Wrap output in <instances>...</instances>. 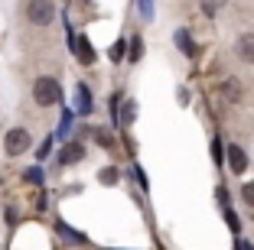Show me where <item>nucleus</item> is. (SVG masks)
<instances>
[{
	"label": "nucleus",
	"mask_w": 254,
	"mask_h": 250,
	"mask_svg": "<svg viewBox=\"0 0 254 250\" xmlns=\"http://www.w3.org/2000/svg\"><path fill=\"white\" fill-rule=\"evenodd\" d=\"M228 166H232V172H245L248 166V156L241 147H228Z\"/></svg>",
	"instance_id": "obj_6"
},
{
	"label": "nucleus",
	"mask_w": 254,
	"mask_h": 250,
	"mask_svg": "<svg viewBox=\"0 0 254 250\" xmlns=\"http://www.w3.org/2000/svg\"><path fill=\"white\" fill-rule=\"evenodd\" d=\"M72 52L78 55V62H82V65H91V62H95V49H91V43L85 36H75L72 39Z\"/></svg>",
	"instance_id": "obj_4"
},
{
	"label": "nucleus",
	"mask_w": 254,
	"mask_h": 250,
	"mask_svg": "<svg viewBox=\"0 0 254 250\" xmlns=\"http://www.w3.org/2000/svg\"><path fill=\"white\" fill-rule=\"evenodd\" d=\"M225 98L228 101H238V81H225Z\"/></svg>",
	"instance_id": "obj_12"
},
{
	"label": "nucleus",
	"mask_w": 254,
	"mask_h": 250,
	"mask_svg": "<svg viewBox=\"0 0 254 250\" xmlns=\"http://www.w3.org/2000/svg\"><path fill=\"white\" fill-rule=\"evenodd\" d=\"M101 182H105V185H114V182H118V169H105V172H101Z\"/></svg>",
	"instance_id": "obj_17"
},
{
	"label": "nucleus",
	"mask_w": 254,
	"mask_h": 250,
	"mask_svg": "<svg viewBox=\"0 0 254 250\" xmlns=\"http://www.w3.org/2000/svg\"><path fill=\"white\" fill-rule=\"evenodd\" d=\"M33 101L39 104V107H53V104L62 101V85L56 78H49V75H43V78L33 81Z\"/></svg>",
	"instance_id": "obj_1"
},
{
	"label": "nucleus",
	"mask_w": 254,
	"mask_h": 250,
	"mask_svg": "<svg viewBox=\"0 0 254 250\" xmlns=\"http://www.w3.org/2000/svg\"><path fill=\"white\" fill-rule=\"evenodd\" d=\"M26 20L33 26H49L56 20V3L53 0H30L26 3Z\"/></svg>",
	"instance_id": "obj_2"
},
{
	"label": "nucleus",
	"mask_w": 254,
	"mask_h": 250,
	"mask_svg": "<svg viewBox=\"0 0 254 250\" xmlns=\"http://www.w3.org/2000/svg\"><path fill=\"white\" fill-rule=\"evenodd\" d=\"M59 234H62V237H68V241H75V244H82V234H75V231H68L65 224H59Z\"/></svg>",
	"instance_id": "obj_16"
},
{
	"label": "nucleus",
	"mask_w": 254,
	"mask_h": 250,
	"mask_svg": "<svg viewBox=\"0 0 254 250\" xmlns=\"http://www.w3.org/2000/svg\"><path fill=\"white\" fill-rule=\"evenodd\" d=\"M108 55H111L114 62H121V59H124V43H121V39H118V43L111 46V52H108Z\"/></svg>",
	"instance_id": "obj_13"
},
{
	"label": "nucleus",
	"mask_w": 254,
	"mask_h": 250,
	"mask_svg": "<svg viewBox=\"0 0 254 250\" xmlns=\"http://www.w3.org/2000/svg\"><path fill=\"white\" fill-rule=\"evenodd\" d=\"M75 110H78V114H91V95H88V85H78V88H75Z\"/></svg>",
	"instance_id": "obj_7"
},
{
	"label": "nucleus",
	"mask_w": 254,
	"mask_h": 250,
	"mask_svg": "<svg viewBox=\"0 0 254 250\" xmlns=\"http://www.w3.org/2000/svg\"><path fill=\"white\" fill-rule=\"evenodd\" d=\"M134 172H137V182H140V185H143V189H147V176H143V169H140V166H137V169H134Z\"/></svg>",
	"instance_id": "obj_23"
},
{
	"label": "nucleus",
	"mask_w": 254,
	"mask_h": 250,
	"mask_svg": "<svg viewBox=\"0 0 254 250\" xmlns=\"http://www.w3.org/2000/svg\"><path fill=\"white\" fill-rule=\"evenodd\" d=\"M238 55H241L245 62H254V33L238 36Z\"/></svg>",
	"instance_id": "obj_8"
},
{
	"label": "nucleus",
	"mask_w": 254,
	"mask_h": 250,
	"mask_svg": "<svg viewBox=\"0 0 254 250\" xmlns=\"http://www.w3.org/2000/svg\"><path fill=\"white\" fill-rule=\"evenodd\" d=\"M85 159V147L82 143H65L59 153V166H72V162H82Z\"/></svg>",
	"instance_id": "obj_5"
},
{
	"label": "nucleus",
	"mask_w": 254,
	"mask_h": 250,
	"mask_svg": "<svg viewBox=\"0 0 254 250\" xmlns=\"http://www.w3.org/2000/svg\"><path fill=\"white\" fill-rule=\"evenodd\" d=\"M225 218H228V228H232V231L241 228V224H238V214H235V211H228V208H225Z\"/></svg>",
	"instance_id": "obj_19"
},
{
	"label": "nucleus",
	"mask_w": 254,
	"mask_h": 250,
	"mask_svg": "<svg viewBox=\"0 0 254 250\" xmlns=\"http://www.w3.org/2000/svg\"><path fill=\"white\" fill-rule=\"evenodd\" d=\"M26 182H43V169H39V166L26 169Z\"/></svg>",
	"instance_id": "obj_15"
},
{
	"label": "nucleus",
	"mask_w": 254,
	"mask_h": 250,
	"mask_svg": "<svg viewBox=\"0 0 254 250\" xmlns=\"http://www.w3.org/2000/svg\"><path fill=\"white\" fill-rule=\"evenodd\" d=\"M30 147H33V137H30L26 127H13V130H7V137H3V150H7V156H23Z\"/></svg>",
	"instance_id": "obj_3"
},
{
	"label": "nucleus",
	"mask_w": 254,
	"mask_h": 250,
	"mask_svg": "<svg viewBox=\"0 0 254 250\" xmlns=\"http://www.w3.org/2000/svg\"><path fill=\"white\" fill-rule=\"evenodd\" d=\"M134 117H137V104H134V101H127L124 110H121V124H134Z\"/></svg>",
	"instance_id": "obj_10"
},
{
	"label": "nucleus",
	"mask_w": 254,
	"mask_h": 250,
	"mask_svg": "<svg viewBox=\"0 0 254 250\" xmlns=\"http://www.w3.org/2000/svg\"><path fill=\"white\" fill-rule=\"evenodd\" d=\"M140 59V39H134V49H130V62Z\"/></svg>",
	"instance_id": "obj_22"
},
{
	"label": "nucleus",
	"mask_w": 254,
	"mask_h": 250,
	"mask_svg": "<svg viewBox=\"0 0 254 250\" xmlns=\"http://www.w3.org/2000/svg\"><path fill=\"white\" fill-rule=\"evenodd\" d=\"M176 43H180L183 55H189V59L195 55V49H192V43H189V33H186V30H180V33H176Z\"/></svg>",
	"instance_id": "obj_9"
},
{
	"label": "nucleus",
	"mask_w": 254,
	"mask_h": 250,
	"mask_svg": "<svg viewBox=\"0 0 254 250\" xmlns=\"http://www.w3.org/2000/svg\"><path fill=\"white\" fill-rule=\"evenodd\" d=\"M140 13L147 16V20H150V16H153V3H150V0H140Z\"/></svg>",
	"instance_id": "obj_21"
},
{
	"label": "nucleus",
	"mask_w": 254,
	"mask_h": 250,
	"mask_svg": "<svg viewBox=\"0 0 254 250\" xmlns=\"http://www.w3.org/2000/svg\"><path fill=\"white\" fill-rule=\"evenodd\" d=\"M68 127H72V110H65V114H62V127H59V133H62V137L68 133Z\"/></svg>",
	"instance_id": "obj_18"
},
{
	"label": "nucleus",
	"mask_w": 254,
	"mask_h": 250,
	"mask_svg": "<svg viewBox=\"0 0 254 250\" xmlns=\"http://www.w3.org/2000/svg\"><path fill=\"white\" fill-rule=\"evenodd\" d=\"M241 195H245V201L254 208V182H245V189H241Z\"/></svg>",
	"instance_id": "obj_14"
},
{
	"label": "nucleus",
	"mask_w": 254,
	"mask_h": 250,
	"mask_svg": "<svg viewBox=\"0 0 254 250\" xmlns=\"http://www.w3.org/2000/svg\"><path fill=\"white\" fill-rule=\"evenodd\" d=\"M212 159H215V162H222V140H215V143H212Z\"/></svg>",
	"instance_id": "obj_20"
},
{
	"label": "nucleus",
	"mask_w": 254,
	"mask_h": 250,
	"mask_svg": "<svg viewBox=\"0 0 254 250\" xmlns=\"http://www.w3.org/2000/svg\"><path fill=\"white\" fill-rule=\"evenodd\" d=\"M238 250H254V247H251V244H245V241H241V244H238Z\"/></svg>",
	"instance_id": "obj_24"
},
{
	"label": "nucleus",
	"mask_w": 254,
	"mask_h": 250,
	"mask_svg": "<svg viewBox=\"0 0 254 250\" xmlns=\"http://www.w3.org/2000/svg\"><path fill=\"white\" fill-rule=\"evenodd\" d=\"M95 140L101 143V147H105V150H111V147H114V137H111V133H108V130H101V127H98V130H95Z\"/></svg>",
	"instance_id": "obj_11"
}]
</instances>
